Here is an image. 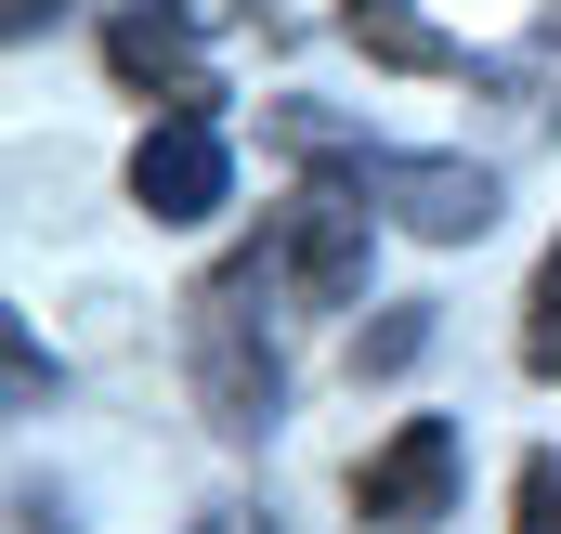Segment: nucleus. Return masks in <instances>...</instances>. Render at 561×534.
Returning <instances> with one entry per match:
<instances>
[{"label":"nucleus","mask_w":561,"mask_h":534,"mask_svg":"<svg viewBox=\"0 0 561 534\" xmlns=\"http://www.w3.org/2000/svg\"><path fill=\"white\" fill-rule=\"evenodd\" d=\"M523 365L561 379V235H549V262H536V300H523Z\"/></svg>","instance_id":"obj_8"},{"label":"nucleus","mask_w":561,"mask_h":534,"mask_svg":"<svg viewBox=\"0 0 561 534\" xmlns=\"http://www.w3.org/2000/svg\"><path fill=\"white\" fill-rule=\"evenodd\" d=\"M196 534H262V522H249V509H209V522H196Z\"/></svg>","instance_id":"obj_13"},{"label":"nucleus","mask_w":561,"mask_h":534,"mask_svg":"<svg viewBox=\"0 0 561 534\" xmlns=\"http://www.w3.org/2000/svg\"><path fill=\"white\" fill-rule=\"evenodd\" d=\"M510 509H523V534H561V456H523V483H510Z\"/></svg>","instance_id":"obj_9"},{"label":"nucleus","mask_w":561,"mask_h":534,"mask_svg":"<svg viewBox=\"0 0 561 534\" xmlns=\"http://www.w3.org/2000/svg\"><path fill=\"white\" fill-rule=\"evenodd\" d=\"M275 287H287V300H353V287H366V196H340V183L287 196V222H275Z\"/></svg>","instance_id":"obj_4"},{"label":"nucleus","mask_w":561,"mask_h":534,"mask_svg":"<svg viewBox=\"0 0 561 534\" xmlns=\"http://www.w3.org/2000/svg\"><path fill=\"white\" fill-rule=\"evenodd\" d=\"M262 300H275V248L222 262L196 300H183V365H196V404H209L222 443H275V417H287V365H275Z\"/></svg>","instance_id":"obj_1"},{"label":"nucleus","mask_w":561,"mask_h":534,"mask_svg":"<svg viewBox=\"0 0 561 534\" xmlns=\"http://www.w3.org/2000/svg\"><path fill=\"white\" fill-rule=\"evenodd\" d=\"M419 352H431V313H392V326L366 339V365H419Z\"/></svg>","instance_id":"obj_10"},{"label":"nucleus","mask_w":561,"mask_h":534,"mask_svg":"<svg viewBox=\"0 0 561 534\" xmlns=\"http://www.w3.org/2000/svg\"><path fill=\"white\" fill-rule=\"evenodd\" d=\"M13 534H53V496H39V483L13 496Z\"/></svg>","instance_id":"obj_12"},{"label":"nucleus","mask_w":561,"mask_h":534,"mask_svg":"<svg viewBox=\"0 0 561 534\" xmlns=\"http://www.w3.org/2000/svg\"><path fill=\"white\" fill-rule=\"evenodd\" d=\"M105 66L131 79V92H170V118H209L222 92H209V53H196V0H131L118 26H105Z\"/></svg>","instance_id":"obj_5"},{"label":"nucleus","mask_w":561,"mask_h":534,"mask_svg":"<svg viewBox=\"0 0 561 534\" xmlns=\"http://www.w3.org/2000/svg\"><path fill=\"white\" fill-rule=\"evenodd\" d=\"M275 131L300 143V156H327L340 196L392 209V222L431 235V248H470V235L496 222V170H470V156H405V143H366V131H340V118H313V105H287Z\"/></svg>","instance_id":"obj_2"},{"label":"nucleus","mask_w":561,"mask_h":534,"mask_svg":"<svg viewBox=\"0 0 561 534\" xmlns=\"http://www.w3.org/2000/svg\"><path fill=\"white\" fill-rule=\"evenodd\" d=\"M53 13H66V0H0V26H13V39H39Z\"/></svg>","instance_id":"obj_11"},{"label":"nucleus","mask_w":561,"mask_h":534,"mask_svg":"<svg viewBox=\"0 0 561 534\" xmlns=\"http://www.w3.org/2000/svg\"><path fill=\"white\" fill-rule=\"evenodd\" d=\"M444 496H457V430H444V417H405V430L353 469V522L366 534H431Z\"/></svg>","instance_id":"obj_3"},{"label":"nucleus","mask_w":561,"mask_h":534,"mask_svg":"<svg viewBox=\"0 0 561 534\" xmlns=\"http://www.w3.org/2000/svg\"><path fill=\"white\" fill-rule=\"evenodd\" d=\"M340 39L392 79H470V39H444L419 0H340Z\"/></svg>","instance_id":"obj_7"},{"label":"nucleus","mask_w":561,"mask_h":534,"mask_svg":"<svg viewBox=\"0 0 561 534\" xmlns=\"http://www.w3.org/2000/svg\"><path fill=\"white\" fill-rule=\"evenodd\" d=\"M131 196L157 209V222H209V209L236 196V143H222V118H157V131L131 143Z\"/></svg>","instance_id":"obj_6"}]
</instances>
